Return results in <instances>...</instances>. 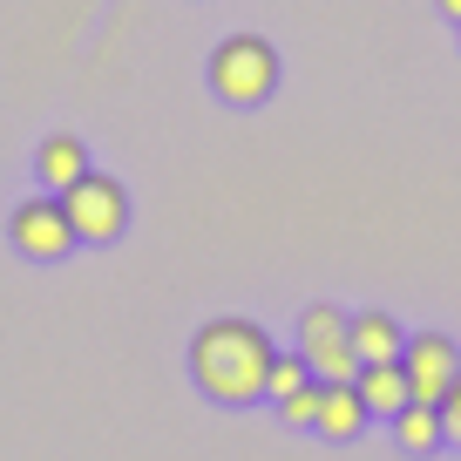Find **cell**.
<instances>
[{
    "mask_svg": "<svg viewBox=\"0 0 461 461\" xmlns=\"http://www.w3.org/2000/svg\"><path fill=\"white\" fill-rule=\"evenodd\" d=\"M441 428H447V441H461V374H455V387H447V401H441Z\"/></svg>",
    "mask_w": 461,
    "mask_h": 461,
    "instance_id": "5bb4252c",
    "label": "cell"
},
{
    "mask_svg": "<svg viewBox=\"0 0 461 461\" xmlns=\"http://www.w3.org/2000/svg\"><path fill=\"white\" fill-rule=\"evenodd\" d=\"M305 366H312V380H353L360 374V353H353V312H339V305H305L299 312V346H292Z\"/></svg>",
    "mask_w": 461,
    "mask_h": 461,
    "instance_id": "277c9868",
    "label": "cell"
},
{
    "mask_svg": "<svg viewBox=\"0 0 461 461\" xmlns=\"http://www.w3.org/2000/svg\"><path fill=\"white\" fill-rule=\"evenodd\" d=\"M34 176H41V190H68L75 176H88V143L75 130H55V136H41V149H34Z\"/></svg>",
    "mask_w": 461,
    "mask_h": 461,
    "instance_id": "ba28073f",
    "label": "cell"
},
{
    "mask_svg": "<svg viewBox=\"0 0 461 461\" xmlns=\"http://www.w3.org/2000/svg\"><path fill=\"white\" fill-rule=\"evenodd\" d=\"M61 211H68L75 224V245H115L122 230H130V190H122V176H75L68 190H61Z\"/></svg>",
    "mask_w": 461,
    "mask_h": 461,
    "instance_id": "3957f363",
    "label": "cell"
},
{
    "mask_svg": "<svg viewBox=\"0 0 461 461\" xmlns=\"http://www.w3.org/2000/svg\"><path fill=\"white\" fill-rule=\"evenodd\" d=\"M401 374H407V393H414V401L441 407L447 387H455V374H461V346H455V332H407V346H401Z\"/></svg>",
    "mask_w": 461,
    "mask_h": 461,
    "instance_id": "8992f818",
    "label": "cell"
},
{
    "mask_svg": "<svg viewBox=\"0 0 461 461\" xmlns=\"http://www.w3.org/2000/svg\"><path fill=\"white\" fill-rule=\"evenodd\" d=\"M7 245H14L28 265H55V258L75 251V224H68V211H61L55 190L14 203V217H7Z\"/></svg>",
    "mask_w": 461,
    "mask_h": 461,
    "instance_id": "5b68a950",
    "label": "cell"
},
{
    "mask_svg": "<svg viewBox=\"0 0 461 461\" xmlns=\"http://www.w3.org/2000/svg\"><path fill=\"white\" fill-rule=\"evenodd\" d=\"M203 75H211V95L224 109H265L278 88V48L265 34H224L203 61Z\"/></svg>",
    "mask_w": 461,
    "mask_h": 461,
    "instance_id": "7a4b0ae2",
    "label": "cell"
},
{
    "mask_svg": "<svg viewBox=\"0 0 461 461\" xmlns=\"http://www.w3.org/2000/svg\"><path fill=\"white\" fill-rule=\"evenodd\" d=\"M393 441H401L407 455H434V447L447 441V428H441V407H428V401H407L401 414H393Z\"/></svg>",
    "mask_w": 461,
    "mask_h": 461,
    "instance_id": "8fae6325",
    "label": "cell"
},
{
    "mask_svg": "<svg viewBox=\"0 0 461 461\" xmlns=\"http://www.w3.org/2000/svg\"><path fill=\"white\" fill-rule=\"evenodd\" d=\"M455 34H461V28H455Z\"/></svg>",
    "mask_w": 461,
    "mask_h": 461,
    "instance_id": "2e32d148",
    "label": "cell"
},
{
    "mask_svg": "<svg viewBox=\"0 0 461 461\" xmlns=\"http://www.w3.org/2000/svg\"><path fill=\"white\" fill-rule=\"evenodd\" d=\"M434 7H441V14L455 21V28H461V0H434Z\"/></svg>",
    "mask_w": 461,
    "mask_h": 461,
    "instance_id": "9a60e30c",
    "label": "cell"
},
{
    "mask_svg": "<svg viewBox=\"0 0 461 461\" xmlns=\"http://www.w3.org/2000/svg\"><path fill=\"white\" fill-rule=\"evenodd\" d=\"M353 387H360V401H366V414L374 420H393L414 393H407V374H401V360H380V366H360L353 374Z\"/></svg>",
    "mask_w": 461,
    "mask_h": 461,
    "instance_id": "30bf717a",
    "label": "cell"
},
{
    "mask_svg": "<svg viewBox=\"0 0 461 461\" xmlns=\"http://www.w3.org/2000/svg\"><path fill=\"white\" fill-rule=\"evenodd\" d=\"M366 401L353 380H319V414H312V434H326V441H353V434L366 428Z\"/></svg>",
    "mask_w": 461,
    "mask_h": 461,
    "instance_id": "52a82bcc",
    "label": "cell"
},
{
    "mask_svg": "<svg viewBox=\"0 0 461 461\" xmlns=\"http://www.w3.org/2000/svg\"><path fill=\"white\" fill-rule=\"evenodd\" d=\"M305 380H312V366H305L299 353H278V360H272V380H265V401H285V393L305 387Z\"/></svg>",
    "mask_w": 461,
    "mask_h": 461,
    "instance_id": "7c38bea8",
    "label": "cell"
},
{
    "mask_svg": "<svg viewBox=\"0 0 461 461\" xmlns=\"http://www.w3.org/2000/svg\"><path fill=\"white\" fill-rule=\"evenodd\" d=\"M407 346V326L393 312H353V353H360V366H380V360H401Z\"/></svg>",
    "mask_w": 461,
    "mask_h": 461,
    "instance_id": "9c48e42d",
    "label": "cell"
},
{
    "mask_svg": "<svg viewBox=\"0 0 461 461\" xmlns=\"http://www.w3.org/2000/svg\"><path fill=\"white\" fill-rule=\"evenodd\" d=\"M272 360H278L272 332H265L258 319H238V312L203 319L197 339H190V380H197L203 401H217V407H251V401H265Z\"/></svg>",
    "mask_w": 461,
    "mask_h": 461,
    "instance_id": "6da1fadb",
    "label": "cell"
},
{
    "mask_svg": "<svg viewBox=\"0 0 461 461\" xmlns=\"http://www.w3.org/2000/svg\"><path fill=\"white\" fill-rule=\"evenodd\" d=\"M278 414H285L292 428H312V414H319V380H305V387H292L285 401H278Z\"/></svg>",
    "mask_w": 461,
    "mask_h": 461,
    "instance_id": "4fadbf2b",
    "label": "cell"
}]
</instances>
